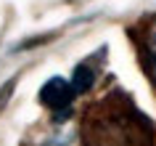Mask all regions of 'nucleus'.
<instances>
[{
    "label": "nucleus",
    "instance_id": "nucleus-4",
    "mask_svg": "<svg viewBox=\"0 0 156 146\" xmlns=\"http://www.w3.org/2000/svg\"><path fill=\"white\" fill-rule=\"evenodd\" d=\"M42 146H66V144H64V141H61V138H53V141H45V144H42Z\"/></svg>",
    "mask_w": 156,
    "mask_h": 146
},
{
    "label": "nucleus",
    "instance_id": "nucleus-1",
    "mask_svg": "<svg viewBox=\"0 0 156 146\" xmlns=\"http://www.w3.org/2000/svg\"><path fill=\"white\" fill-rule=\"evenodd\" d=\"M74 88H72V82L64 80V77H50L45 85L40 88V101L48 109H53V112H69V106H72L74 101Z\"/></svg>",
    "mask_w": 156,
    "mask_h": 146
},
{
    "label": "nucleus",
    "instance_id": "nucleus-3",
    "mask_svg": "<svg viewBox=\"0 0 156 146\" xmlns=\"http://www.w3.org/2000/svg\"><path fill=\"white\" fill-rule=\"evenodd\" d=\"M146 53H148L151 72H154V77H156V21L148 27V32H146Z\"/></svg>",
    "mask_w": 156,
    "mask_h": 146
},
{
    "label": "nucleus",
    "instance_id": "nucleus-2",
    "mask_svg": "<svg viewBox=\"0 0 156 146\" xmlns=\"http://www.w3.org/2000/svg\"><path fill=\"white\" fill-rule=\"evenodd\" d=\"M69 82H72L74 93H87L95 82V72L90 69V64H80V66H74V74Z\"/></svg>",
    "mask_w": 156,
    "mask_h": 146
}]
</instances>
